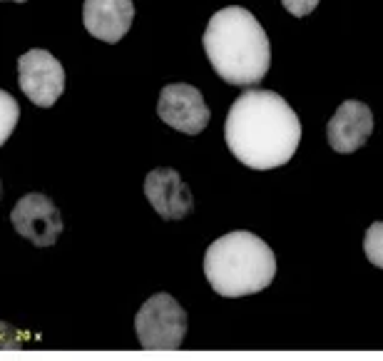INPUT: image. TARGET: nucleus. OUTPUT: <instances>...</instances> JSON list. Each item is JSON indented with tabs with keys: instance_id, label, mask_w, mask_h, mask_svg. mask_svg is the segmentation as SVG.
I'll return each instance as SVG.
<instances>
[{
	"instance_id": "nucleus-8",
	"label": "nucleus",
	"mask_w": 383,
	"mask_h": 361,
	"mask_svg": "<svg viewBox=\"0 0 383 361\" xmlns=\"http://www.w3.org/2000/svg\"><path fill=\"white\" fill-rule=\"evenodd\" d=\"M373 132V112L358 100H343L326 125V140L339 155H351L369 142Z\"/></svg>"
},
{
	"instance_id": "nucleus-9",
	"label": "nucleus",
	"mask_w": 383,
	"mask_h": 361,
	"mask_svg": "<svg viewBox=\"0 0 383 361\" xmlns=\"http://www.w3.org/2000/svg\"><path fill=\"white\" fill-rule=\"evenodd\" d=\"M144 197L162 219H185L194 207L192 190L172 167H157L144 177Z\"/></svg>"
},
{
	"instance_id": "nucleus-4",
	"label": "nucleus",
	"mask_w": 383,
	"mask_h": 361,
	"mask_svg": "<svg viewBox=\"0 0 383 361\" xmlns=\"http://www.w3.org/2000/svg\"><path fill=\"white\" fill-rule=\"evenodd\" d=\"M135 332L147 351H174L187 334V312L172 294H155L137 312Z\"/></svg>"
},
{
	"instance_id": "nucleus-12",
	"label": "nucleus",
	"mask_w": 383,
	"mask_h": 361,
	"mask_svg": "<svg viewBox=\"0 0 383 361\" xmlns=\"http://www.w3.org/2000/svg\"><path fill=\"white\" fill-rule=\"evenodd\" d=\"M363 252H366L371 264L383 269V222H373V225L366 229V237H363Z\"/></svg>"
},
{
	"instance_id": "nucleus-3",
	"label": "nucleus",
	"mask_w": 383,
	"mask_h": 361,
	"mask_svg": "<svg viewBox=\"0 0 383 361\" xmlns=\"http://www.w3.org/2000/svg\"><path fill=\"white\" fill-rule=\"evenodd\" d=\"M204 274L222 297H249L272 284L276 277V257L264 239L237 229L209 245Z\"/></svg>"
},
{
	"instance_id": "nucleus-7",
	"label": "nucleus",
	"mask_w": 383,
	"mask_h": 361,
	"mask_svg": "<svg viewBox=\"0 0 383 361\" xmlns=\"http://www.w3.org/2000/svg\"><path fill=\"white\" fill-rule=\"evenodd\" d=\"M157 115L164 125L185 135H199L209 125V108L204 103V95L187 82H172L159 92Z\"/></svg>"
},
{
	"instance_id": "nucleus-2",
	"label": "nucleus",
	"mask_w": 383,
	"mask_h": 361,
	"mask_svg": "<svg viewBox=\"0 0 383 361\" xmlns=\"http://www.w3.org/2000/svg\"><path fill=\"white\" fill-rule=\"evenodd\" d=\"M217 75L237 88H252L269 73L272 45L264 27L246 8L229 5L212 15L202 35Z\"/></svg>"
},
{
	"instance_id": "nucleus-1",
	"label": "nucleus",
	"mask_w": 383,
	"mask_h": 361,
	"mask_svg": "<svg viewBox=\"0 0 383 361\" xmlns=\"http://www.w3.org/2000/svg\"><path fill=\"white\" fill-rule=\"evenodd\" d=\"M224 140L241 164L252 170H274L294 157L301 123L279 92L252 88L241 92L226 112Z\"/></svg>"
},
{
	"instance_id": "nucleus-14",
	"label": "nucleus",
	"mask_w": 383,
	"mask_h": 361,
	"mask_svg": "<svg viewBox=\"0 0 383 361\" xmlns=\"http://www.w3.org/2000/svg\"><path fill=\"white\" fill-rule=\"evenodd\" d=\"M13 3H25V0H13Z\"/></svg>"
},
{
	"instance_id": "nucleus-6",
	"label": "nucleus",
	"mask_w": 383,
	"mask_h": 361,
	"mask_svg": "<svg viewBox=\"0 0 383 361\" xmlns=\"http://www.w3.org/2000/svg\"><path fill=\"white\" fill-rule=\"evenodd\" d=\"M10 222L15 232L27 242H33L35 247H53L62 232V217L57 205L38 192L25 195L15 202Z\"/></svg>"
},
{
	"instance_id": "nucleus-10",
	"label": "nucleus",
	"mask_w": 383,
	"mask_h": 361,
	"mask_svg": "<svg viewBox=\"0 0 383 361\" xmlns=\"http://www.w3.org/2000/svg\"><path fill=\"white\" fill-rule=\"evenodd\" d=\"M135 21V0H85L82 23L92 38L120 42Z\"/></svg>"
},
{
	"instance_id": "nucleus-5",
	"label": "nucleus",
	"mask_w": 383,
	"mask_h": 361,
	"mask_svg": "<svg viewBox=\"0 0 383 361\" xmlns=\"http://www.w3.org/2000/svg\"><path fill=\"white\" fill-rule=\"evenodd\" d=\"M18 85L38 108H53L65 90V70L48 50H27L18 60Z\"/></svg>"
},
{
	"instance_id": "nucleus-11",
	"label": "nucleus",
	"mask_w": 383,
	"mask_h": 361,
	"mask_svg": "<svg viewBox=\"0 0 383 361\" xmlns=\"http://www.w3.org/2000/svg\"><path fill=\"white\" fill-rule=\"evenodd\" d=\"M21 120V105L10 92L0 90V147L5 145V140L13 135L15 125Z\"/></svg>"
},
{
	"instance_id": "nucleus-13",
	"label": "nucleus",
	"mask_w": 383,
	"mask_h": 361,
	"mask_svg": "<svg viewBox=\"0 0 383 361\" xmlns=\"http://www.w3.org/2000/svg\"><path fill=\"white\" fill-rule=\"evenodd\" d=\"M281 5L287 8L294 18H306V15H311L316 10L319 0H281Z\"/></svg>"
}]
</instances>
